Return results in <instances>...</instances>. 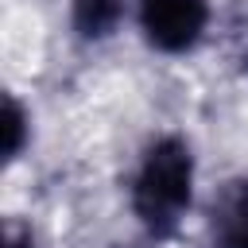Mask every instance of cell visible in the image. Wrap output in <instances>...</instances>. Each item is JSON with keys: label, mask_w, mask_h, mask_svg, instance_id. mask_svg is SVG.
<instances>
[{"label": "cell", "mask_w": 248, "mask_h": 248, "mask_svg": "<svg viewBox=\"0 0 248 248\" xmlns=\"http://www.w3.org/2000/svg\"><path fill=\"white\" fill-rule=\"evenodd\" d=\"M23 136H27V116H23V105L8 93V97H4V159H8V163L23 151Z\"/></svg>", "instance_id": "cell-5"}, {"label": "cell", "mask_w": 248, "mask_h": 248, "mask_svg": "<svg viewBox=\"0 0 248 248\" xmlns=\"http://www.w3.org/2000/svg\"><path fill=\"white\" fill-rule=\"evenodd\" d=\"M4 248H35V240L23 225H8L4 229Z\"/></svg>", "instance_id": "cell-6"}, {"label": "cell", "mask_w": 248, "mask_h": 248, "mask_svg": "<svg viewBox=\"0 0 248 248\" xmlns=\"http://www.w3.org/2000/svg\"><path fill=\"white\" fill-rule=\"evenodd\" d=\"M209 23L205 0H140V27L155 50L182 54L190 50Z\"/></svg>", "instance_id": "cell-2"}, {"label": "cell", "mask_w": 248, "mask_h": 248, "mask_svg": "<svg viewBox=\"0 0 248 248\" xmlns=\"http://www.w3.org/2000/svg\"><path fill=\"white\" fill-rule=\"evenodd\" d=\"M190 186H194V155L186 140L178 136L155 140L132 182V209L140 225L151 236H170L190 209Z\"/></svg>", "instance_id": "cell-1"}, {"label": "cell", "mask_w": 248, "mask_h": 248, "mask_svg": "<svg viewBox=\"0 0 248 248\" xmlns=\"http://www.w3.org/2000/svg\"><path fill=\"white\" fill-rule=\"evenodd\" d=\"M124 19V0H74V31L81 39H108Z\"/></svg>", "instance_id": "cell-4"}, {"label": "cell", "mask_w": 248, "mask_h": 248, "mask_svg": "<svg viewBox=\"0 0 248 248\" xmlns=\"http://www.w3.org/2000/svg\"><path fill=\"white\" fill-rule=\"evenodd\" d=\"M213 248H248V182H229L209 217Z\"/></svg>", "instance_id": "cell-3"}]
</instances>
